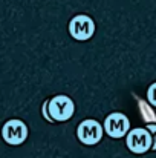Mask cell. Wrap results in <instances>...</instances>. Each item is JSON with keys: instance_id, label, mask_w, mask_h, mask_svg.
I'll return each mask as SVG.
<instances>
[{"instance_id": "30bf717a", "label": "cell", "mask_w": 156, "mask_h": 158, "mask_svg": "<svg viewBox=\"0 0 156 158\" xmlns=\"http://www.w3.org/2000/svg\"><path fill=\"white\" fill-rule=\"evenodd\" d=\"M42 112H43V117H45V120H48L49 123H54L51 120V117H49V114H48V100L43 103V106H42Z\"/></svg>"}, {"instance_id": "6da1fadb", "label": "cell", "mask_w": 156, "mask_h": 158, "mask_svg": "<svg viewBox=\"0 0 156 158\" xmlns=\"http://www.w3.org/2000/svg\"><path fill=\"white\" fill-rule=\"evenodd\" d=\"M2 138L6 144L9 146H20L26 141L28 138V126L25 121H22L20 118H9L8 121H5V124L2 126Z\"/></svg>"}, {"instance_id": "3957f363", "label": "cell", "mask_w": 156, "mask_h": 158, "mask_svg": "<svg viewBox=\"0 0 156 158\" xmlns=\"http://www.w3.org/2000/svg\"><path fill=\"white\" fill-rule=\"evenodd\" d=\"M126 144L129 148V151L135 155H144L146 152L152 151V135L147 129L144 127H135L132 131H129L127 138H126Z\"/></svg>"}, {"instance_id": "ba28073f", "label": "cell", "mask_w": 156, "mask_h": 158, "mask_svg": "<svg viewBox=\"0 0 156 158\" xmlns=\"http://www.w3.org/2000/svg\"><path fill=\"white\" fill-rule=\"evenodd\" d=\"M147 100L153 107H156V81L152 83L150 88L147 89Z\"/></svg>"}, {"instance_id": "8992f818", "label": "cell", "mask_w": 156, "mask_h": 158, "mask_svg": "<svg viewBox=\"0 0 156 158\" xmlns=\"http://www.w3.org/2000/svg\"><path fill=\"white\" fill-rule=\"evenodd\" d=\"M103 127L110 138H122L130 131V120L121 112H112L104 118Z\"/></svg>"}, {"instance_id": "7a4b0ae2", "label": "cell", "mask_w": 156, "mask_h": 158, "mask_svg": "<svg viewBox=\"0 0 156 158\" xmlns=\"http://www.w3.org/2000/svg\"><path fill=\"white\" fill-rule=\"evenodd\" d=\"M75 112V105L70 100V97L58 94L55 97H52L51 100H48V114L51 117L52 121H67Z\"/></svg>"}, {"instance_id": "52a82bcc", "label": "cell", "mask_w": 156, "mask_h": 158, "mask_svg": "<svg viewBox=\"0 0 156 158\" xmlns=\"http://www.w3.org/2000/svg\"><path fill=\"white\" fill-rule=\"evenodd\" d=\"M133 98L136 100L138 107H139V112H141V117L142 120L147 123V124H156V114L153 112V106H150L147 102H144L142 98H139L138 95H133Z\"/></svg>"}, {"instance_id": "277c9868", "label": "cell", "mask_w": 156, "mask_h": 158, "mask_svg": "<svg viewBox=\"0 0 156 158\" xmlns=\"http://www.w3.org/2000/svg\"><path fill=\"white\" fill-rule=\"evenodd\" d=\"M104 135V127L103 124L94 118H87L83 120L78 127H77V137L78 140L86 144V146H95L101 141Z\"/></svg>"}, {"instance_id": "5b68a950", "label": "cell", "mask_w": 156, "mask_h": 158, "mask_svg": "<svg viewBox=\"0 0 156 158\" xmlns=\"http://www.w3.org/2000/svg\"><path fill=\"white\" fill-rule=\"evenodd\" d=\"M69 34H70L72 39H75L78 42H84V40L92 39V35L95 34V22H94V19L86 15V14L75 15L69 22Z\"/></svg>"}, {"instance_id": "9c48e42d", "label": "cell", "mask_w": 156, "mask_h": 158, "mask_svg": "<svg viewBox=\"0 0 156 158\" xmlns=\"http://www.w3.org/2000/svg\"><path fill=\"white\" fill-rule=\"evenodd\" d=\"M146 129L150 132V135H152V140H153L152 151H156V124H147V127H146Z\"/></svg>"}]
</instances>
